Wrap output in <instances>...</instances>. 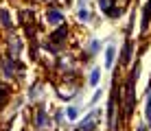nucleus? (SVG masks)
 I'll list each match as a JSON object with an SVG mask.
<instances>
[{"instance_id": "obj_1", "label": "nucleus", "mask_w": 151, "mask_h": 131, "mask_svg": "<svg viewBox=\"0 0 151 131\" xmlns=\"http://www.w3.org/2000/svg\"><path fill=\"white\" fill-rule=\"evenodd\" d=\"M136 77H138V66H134L132 77H129V81H127V105H125L127 114L134 109V83H136Z\"/></svg>"}, {"instance_id": "obj_2", "label": "nucleus", "mask_w": 151, "mask_h": 131, "mask_svg": "<svg viewBox=\"0 0 151 131\" xmlns=\"http://www.w3.org/2000/svg\"><path fill=\"white\" fill-rule=\"evenodd\" d=\"M149 22H151V0L147 2V7H145V15H142V24H140V31H147Z\"/></svg>"}, {"instance_id": "obj_3", "label": "nucleus", "mask_w": 151, "mask_h": 131, "mask_svg": "<svg viewBox=\"0 0 151 131\" xmlns=\"http://www.w3.org/2000/svg\"><path fill=\"white\" fill-rule=\"evenodd\" d=\"M48 22L50 24H61V22H64V15L57 11V9H50V11H48Z\"/></svg>"}, {"instance_id": "obj_4", "label": "nucleus", "mask_w": 151, "mask_h": 131, "mask_svg": "<svg viewBox=\"0 0 151 131\" xmlns=\"http://www.w3.org/2000/svg\"><path fill=\"white\" fill-rule=\"evenodd\" d=\"M94 116H96V112H92L90 118L83 120V122H81V131H92V127H94Z\"/></svg>"}, {"instance_id": "obj_5", "label": "nucleus", "mask_w": 151, "mask_h": 131, "mask_svg": "<svg viewBox=\"0 0 151 131\" xmlns=\"http://www.w3.org/2000/svg\"><path fill=\"white\" fill-rule=\"evenodd\" d=\"M112 61H114V48L110 46V48H107V52H105V68H110Z\"/></svg>"}, {"instance_id": "obj_6", "label": "nucleus", "mask_w": 151, "mask_h": 131, "mask_svg": "<svg viewBox=\"0 0 151 131\" xmlns=\"http://www.w3.org/2000/svg\"><path fill=\"white\" fill-rule=\"evenodd\" d=\"M64 37H66V26H61V29L57 31V33H55V35H53V37H50V39H55V42H61Z\"/></svg>"}, {"instance_id": "obj_7", "label": "nucleus", "mask_w": 151, "mask_h": 131, "mask_svg": "<svg viewBox=\"0 0 151 131\" xmlns=\"http://www.w3.org/2000/svg\"><path fill=\"white\" fill-rule=\"evenodd\" d=\"M0 20H2V24L7 26V29H9V26H11V20H9V13L4 11V9H2V11H0Z\"/></svg>"}, {"instance_id": "obj_8", "label": "nucleus", "mask_w": 151, "mask_h": 131, "mask_svg": "<svg viewBox=\"0 0 151 131\" xmlns=\"http://www.w3.org/2000/svg\"><path fill=\"white\" fill-rule=\"evenodd\" d=\"M99 77H101V72L92 70V74H90V83H92V85H96V83H99Z\"/></svg>"}, {"instance_id": "obj_9", "label": "nucleus", "mask_w": 151, "mask_h": 131, "mask_svg": "<svg viewBox=\"0 0 151 131\" xmlns=\"http://www.w3.org/2000/svg\"><path fill=\"white\" fill-rule=\"evenodd\" d=\"M147 120L151 122V90H149V94H147Z\"/></svg>"}, {"instance_id": "obj_10", "label": "nucleus", "mask_w": 151, "mask_h": 131, "mask_svg": "<svg viewBox=\"0 0 151 131\" xmlns=\"http://www.w3.org/2000/svg\"><path fill=\"white\" fill-rule=\"evenodd\" d=\"M66 116H68L70 120H75V118H77V109H75V107H70L68 112H66Z\"/></svg>"}, {"instance_id": "obj_11", "label": "nucleus", "mask_w": 151, "mask_h": 131, "mask_svg": "<svg viewBox=\"0 0 151 131\" xmlns=\"http://www.w3.org/2000/svg\"><path fill=\"white\" fill-rule=\"evenodd\" d=\"M79 18H81V20H88V18H90V13H88L86 9H81V11H79Z\"/></svg>"}, {"instance_id": "obj_12", "label": "nucleus", "mask_w": 151, "mask_h": 131, "mask_svg": "<svg viewBox=\"0 0 151 131\" xmlns=\"http://www.w3.org/2000/svg\"><path fill=\"white\" fill-rule=\"evenodd\" d=\"M44 120H46V116H44V112H40V116H37V125H44Z\"/></svg>"}, {"instance_id": "obj_13", "label": "nucleus", "mask_w": 151, "mask_h": 131, "mask_svg": "<svg viewBox=\"0 0 151 131\" xmlns=\"http://www.w3.org/2000/svg\"><path fill=\"white\" fill-rule=\"evenodd\" d=\"M4 94H7V87H4V85H0V101L4 98Z\"/></svg>"}]
</instances>
